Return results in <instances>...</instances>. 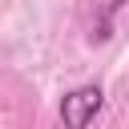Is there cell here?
I'll use <instances>...</instances> for the list:
<instances>
[{"instance_id": "cell-1", "label": "cell", "mask_w": 129, "mask_h": 129, "mask_svg": "<svg viewBox=\"0 0 129 129\" xmlns=\"http://www.w3.org/2000/svg\"><path fill=\"white\" fill-rule=\"evenodd\" d=\"M101 109H105V89L101 85H81V89L60 97V129H89Z\"/></svg>"}, {"instance_id": "cell-2", "label": "cell", "mask_w": 129, "mask_h": 129, "mask_svg": "<svg viewBox=\"0 0 129 129\" xmlns=\"http://www.w3.org/2000/svg\"><path fill=\"white\" fill-rule=\"evenodd\" d=\"M121 4H125V0H101V8H105V20H109V16H113Z\"/></svg>"}]
</instances>
